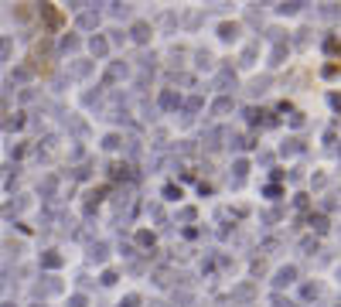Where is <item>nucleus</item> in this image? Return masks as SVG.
Wrapping results in <instances>:
<instances>
[{
    "label": "nucleus",
    "mask_w": 341,
    "mask_h": 307,
    "mask_svg": "<svg viewBox=\"0 0 341 307\" xmlns=\"http://www.w3.org/2000/svg\"><path fill=\"white\" fill-rule=\"evenodd\" d=\"M297 280V266H283V270L276 273V280H273V284L276 287H287V284H294Z\"/></svg>",
    "instance_id": "f257e3e1"
},
{
    "label": "nucleus",
    "mask_w": 341,
    "mask_h": 307,
    "mask_svg": "<svg viewBox=\"0 0 341 307\" xmlns=\"http://www.w3.org/2000/svg\"><path fill=\"white\" fill-rule=\"evenodd\" d=\"M102 284H106V287L116 284V273H113V270H106V273H102Z\"/></svg>",
    "instance_id": "393cba45"
},
{
    "label": "nucleus",
    "mask_w": 341,
    "mask_h": 307,
    "mask_svg": "<svg viewBox=\"0 0 341 307\" xmlns=\"http://www.w3.org/2000/svg\"><path fill=\"white\" fill-rule=\"evenodd\" d=\"M236 34H239V24H222L218 27V38H225V41H232Z\"/></svg>",
    "instance_id": "39448f33"
},
{
    "label": "nucleus",
    "mask_w": 341,
    "mask_h": 307,
    "mask_svg": "<svg viewBox=\"0 0 341 307\" xmlns=\"http://www.w3.org/2000/svg\"><path fill=\"white\" fill-rule=\"evenodd\" d=\"M68 307H86V297H82V294H75L72 300H68Z\"/></svg>",
    "instance_id": "5701e85b"
},
{
    "label": "nucleus",
    "mask_w": 341,
    "mask_h": 307,
    "mask_svg": "<svg viewBox=\"0 0 341 307\" xmlns=\"http://www.w3.org/2000/svg\"><path fill=\"white\" fill-rule=\"evenodd\" d=\"M229 109H232V99H218L215 106H212V113H215V116H225Z\"/></svg>",
    "instance_id": "423d86ee"
},
{
    "label": "nucleus",
    "mask_w": 341,
    "mask_h": 307,
    "mask_svg": "<svg viewBox=\"0 0 341 307\" xmlns=\"http://www.w3.org/2000/svg\"><path fill=\"white\" fill-rule=\"evenodd\" d=\"M89 260H96V263L106 260V242H92L89 246Z\"/></svg>",
    "instance_id": "20e7f679"
},
{
    "label": "nucleus",
    "mask_w": 341,
    "mask_h": 307,
    "mask_svg": "<svg viewBox=\"0 0 341 307\" xmlns=\"http://www.w3.org/2000/svg\"><path fill=\"white\" fill-rule=\"evenodd\" d=\"M41 263L55 270V266H62V256H58V253H45V256H41Z\"/></svg>",
    "instance_id": "9d476101"
},
{
    "label": "nucleus",
    "mask_w": 341,
    "mask_h": 307,
    "mask_svg": "<svg viewBox=\"0 0 341 307\" xmlns=\"http://www.w3.org/2000/svg\"><path fill=\"white\" fill-rule=\"evenodd\" d=\"M136 304H140V297H136V294H130V297H126V300H123L120 307H136Z\"/></svg>",
    "instance_id": "b1692460"
},
{
    "label": "nucleus",
    "mask_w": 341,
    "mask_h": 307,
    "mask_svg": "<svg viewBox=\"0 0 341 307\" xmlns=\"http://www.w3.org/2000/svg\"><path fill=\"white\" fill-rule=\"evenodd\" d=\"M273 307H294L290 300H283V297H273Z\"/></svg>",
    "instance_id": "c756f323"
},
{
    "label": "nucleus",
    "mask_w": 341,
    "mask_h": 307,
    "mask_svg": "<svg viewBox=\"0 0 341 307\" xmlns=\"http://www.w3.org/2000/svg\"><path fill=\"white\" fill-rule=\"evenodd\" d=\"M310 226H314V232H328V218L324 215H310Z\"/></svg>",
    "instance_id": "6e6552de"
},
{
    "label": "nucleus",
    "mask_w": 341,
    "mask_h": 307,
    "mask_svg": "<svg viewBox=\"0 0 341 307\" xmlns=\"http://www.w3.org/2000/svg\"><path fill=\"white\" fill-rule=\"evenodd\" d=\"M300 249H304V253H310V249H318V239H304V242H300Z\"/></svg>",
    "instance_id": "6ab92c4d"
},
{
    "label": "nucleus",
    "mask_w": 341,
    "mask_h": 307,
    "mask_svg": "<svg viewBox=\"0 0 341 307\" xmlns=\"http://www.w3.org/2000/svg\"><path fill=\"white\" fill-rule=\"evenodd\" d=\"M11 48H14V41H11V38H0V62H7Z\"/></svg>",
    "instance_id": "9b49d317"
},
{
    "label": "nucleus",
    "mask_w": 341,
    "mask_h": 307,
    "mask_svg": "<svg viewBox=\"0 0 341 307\" xmlns=\"http://www.w3.org/2000/svg\"><path fill=\"white\" fill-rule=\"evenodd\" d=\"M136 242H140V246H150V242H154V236H150V232H140V236H136Z\"/></svg>",
    "instance_id": "4be33fe9"
},
{
    "label": "nucleus",
    "mask_w": 341,
    "mask_h": 307,
    "mask_svg": "<svg viewBox=\"0 0 341 307\" xmlns=\"http://www.w3.org/2000/svg\"><path fill=\"white\" fill-rule=\"evenodd\" d=\"M133 41H140V45H144V41H150V24H144V21H136L133 24Z\"/></svg>",
    "instance_id": "f03ea898"
},
{
    "label": "nucleus",
    "mask_w": 341,
    "mask_h": 307,
    "mask_svg": "<svg viewBox=\"0 0 341 307\" xmlns=\"http://www.w3.org/2000/svg\"><path fill=\"white\" fill-rule=\"evenodd\" d=\"M276 11H280V14H297V11H300V4H280Z\"/></svg>",
    "instance_id": "dca6fc26"
},
{
    "label": "nucleus",
    "mask_w": 341,
    "mask_h": 307,
    "mask_svg": "<svg viewBox=\"0 0 341 307\" xmlns=\"http://www.w3.org/2000/svg\"><path fill=\"white\" fill-rule=\"evenodd\" d=\"M120 75H126V68H123V65H113V68H109V75H106V79L113 82V79H120Z\"/></svg>",
    "instance_id": "2eb2a0df"
},
{
    "label": "nucleus",
    "mask_w": 341,
    "mask_h": 307,
    "mask_svg": "<svg viewBox=\"0 0 341 307\" xmlns=\"http://www.w3.org/2000/svg\"><path fill=\"white\" fill-rule=\"evenodd\" d=\"M297 150H300V140H294V136H290V140H287L283 147H280V154L287 157V154H297Z\"/></svg>",
    "instance_id": "1a4fd4ad"
},
{
    "label": "nucleus",
    "mask_w": 341,
    "mask_h": 307,
    "mask_svg": "<svg viewBox=\"0 0 341 307\" xmlns=\"http://www.w3.org/2000/svg\"><path fill=\"white\" fill-rule=\"evenodd\" d=\"M164 194H167V198H181V188H174V184H167V188H164Z\"/></svg>",
    "instance_id": "412c9836"
},
{
    "label": "nucleus",
    "mask_w": 341,
    "mask_h": 307,
    "mask_svg": "<svg viewBox=\"0 0 341 307\" xmlns=\"http://www.w3.org/2000/svg\"><path fill=\"white\" fill-rule=\"evenodd\" d=\"M79 24H82V27H96V24H99V14H82Z\"/></svg>",
    "instance_id": "f8f14e48"
},
{
    "label": "nucleus",
    "mask_w": 341,
    "mask_h": 307,
    "mask_svg": "<svg viewBox=\"0 0 341 307\" xmlns=\"http://www.w3.org/2000/svg\"><path fill=\"white\" fill-rule=\"evenodd\" d=\"M246 171H249V164H246V160H236V174H239V178H242Z\"/></svg>",
    "instance_id": "a878e982"
},
{
    "label": "nucleus",
    "mask_w": 341,
    "mask_h": 307,
    "mask_svg": "<svg viewBox=\"0 0 341 307\" xmlns=\"http://www.w3.org/2000/svg\"><path fill=\"white\" fill-rule=\"evenodd\" d=\"M314 297H318V287L307 284V287H304V300H314Z\"/></svg>",
    "instance_id": "a211bd4d"
},
{
    "label": "nucleus",
    "mask_w": 341,
    "mask_h": 307,
    "mask_svg": "<svg viewBox=\"0 0 341 307\" xmlns=\"http://www.w3.org/2000/svg\"><path fill=\"white\" fill-rule=\"evenodd\" d=\"M55 188H58V181H55V178H45V184H41V194H51Z\"/></svg>",
    "instance_id": "4468645a"
},
{
    "label": "nucleus",
    "mask_w": 341,
    "mask_h": 307,
    "mask_svg": "<svg viewBox=\"0 0 341 307\" xmlns=\"http://www.w3.org/2000/svg\"><path fill=\"white\" fill-rule=\"evenodd\" d=\"M109 45H106V38H92V55H106Z\"/></svg>",
    "instance_id": "0eeeda50"
},
{
    "label": "nucleus",
    "mask_w": 341,
    "mask_h": 307,
    "mask_svg": "<svg viewBox=\"0 0 341 307\" xmlns=\"http://www.w3.org/2000/svg\"><path fill=\"white\" fill-rule=\"evenodd\" d=\"M194 218V208H181V222H191Z\"/></svg>",
    "instance_id": "c85d7f7f"
},
{
    "label": "nucleus",
    "mask_w": 341,
    "mask_h": 307,
    "mask_svg": "<svg viewBox=\"0 0 341 307\" xmlns=\"http://www.w3.org/2000/svg\"><path fill=\"white\" fill-rule=\"evenodd\" d=\"M41 14L48 17V24H51V27H58V24H62V14H58L51 4H41Z\"/></svg>",
    "instance_id": "7ed1b4c3"
},
{
    "label": "nucleus",
    "mask_w": 341,
    "mask_h": 307,
    "mask_svg": "<svg viewBox=\"0 0 341 307\" xmlns=\"http://www.w3.org/2000/svg\"><path fill=\"white\" fill-rule=\"evenodd\" d=\"M62 48H65V51H72V48H79V41H75V38H65V41H62Z\"/></svg>",
    "instance_id": "bb28decb"
},
{
    "label": "nucleus",
    "mask_w": 341,
    "mask_h": 307,
    "mask_svg": "<svg viewBox=\"0 0 341 307\" xmlns=\"http://www.w3.org/2000/svg\"><path fill=\"white\" fill-rule=\"evenodd\" d=\"M160 106H164V109L178 106V96H174V92H164V96H160Z\"/></svg>",
    "instance_id": "ddd939ff"
},
{
    "label": "nucleus",
    "mask_w": 341,
    "mask_h": 307,
    "mask_svg": "<svg viewBox=\"0 0 341 307\" xmlns=\"http://www.w3.org/2000/svg\"><path fill=\"white\" fill-rule=\"evenodd\" d=\"M14 14H17V21H27V14H31V11H27V7H24V4H21V7H17V11H14Z\"/></svg>",
    "instance_id": "cd10ccee"
},
{
    "label": "nucleus",
    "mask_w": 341,
    "mask_h": 307,
    "mask_svg": "<svg viewBox=\"0 0 341 307\" xmlns=\"http://www.w3.org/2000/svg\"><path fill=\"white\" fill-rule=\"evenodd\" d=\"M0 307H14V304H0Z\"/></svg>",
    "instance_id": "2f4dec72"
},
{
    "label": "nucleus",
    "mask_w": 341,
    "mask_h": 307,
    "mask_svg": "<svg viewBox=\"0 0 341 307\" xmlns=\"http://www.w3.org/2000/svg\"><path fill=\"white\" fill-rule=\"evenodd\" d=\"M102 147H106V150H116V147H120V136H106V144H102Z\"/></svg>",
    "instance_id": "aec40b11"
},
{
    "label": "nucleus",
    "mask_w": 341,
    "mask_h": 307,
    "mask_svg": "<svg viewBox=\"0 0 341 307\" xmlns=\"http://www.w3.org/2000/svg\"><path fill=\"white\" fill-rule=\"evenodd\" d=\"M341 205V194H331V202H328V208H338Z\"/></svg>",
    "instance_id": "7c9ffc66"
},
{
    "label": "nucleus",
    "mask_w": 341,
    "mask_h": 307,
    "mask_svg": "<svg viewBox=\"0 0 341 307\" xmlns=\"http://www.w3.org/2000/svg\"><path fill=\"white\" fill-rule=\"evenodd\" d=\"M72 72H75V75H86V72H89V62H75Z\"/></svg>",
    "instance_id": "f3484780"
}]
</instances>
